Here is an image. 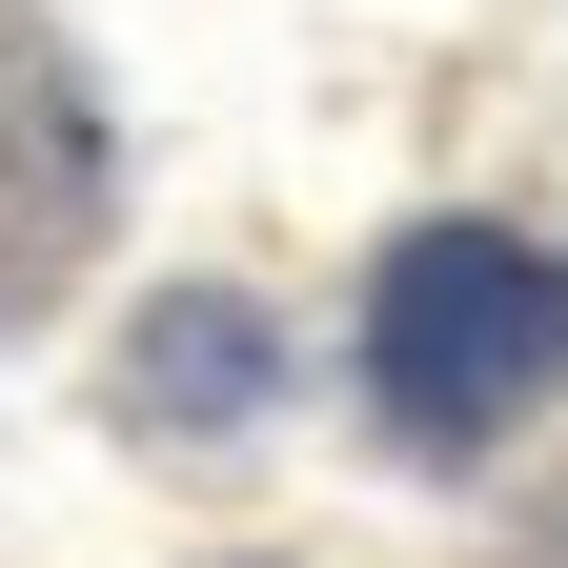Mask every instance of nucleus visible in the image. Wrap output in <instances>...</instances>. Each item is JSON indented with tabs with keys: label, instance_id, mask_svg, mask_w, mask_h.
<instances>
[{
	"label": "nucleus",
	"instance_id": "1",
	"mask_svg": "<svg viewBox=\"0 0 568 568\" xmlns=\"http://www.w3.org/2000/svg\"><path fill=\"white\" fill-rule=\"evenodd\" d=\"M366 386H386L406 447H508V426L568 386V264L508 244V224L386 244V284H366Z\"/></svg>",
	"mask_w": 568,
	"mask_h": 568
},
{
	"label": "nucleus",
	"instance_id": "2",
	"mask_svg": "<svg viewBox=\"0 0 568 568\" xmlns=\"http://www.w3.org/2000/svg\"><path fill=\"white\" fill-rule=\"evenodd\" d=\"M82 244H102V102H82V61L0 0V305H41Z\"/></svg>",
	"mask_w": 568,
	"mask_h": 568
},
{
	"label": "nucleus",
	"instance_id": "3",
	"mask_svg": "<svg viewBox=\"0 0 568 568\" xmlns=\"http://www.w3.org/2000/svg\"><path fill=\"white\" fill-rule=\"evenodd\" d=\"M142 406H183V426L264 406V325L244 305H163V325H142Z\"/></svg>",
	"mask_w": 568,
	"mask_h": 568
}]
</instances>
